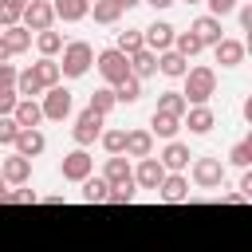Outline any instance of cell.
Returning a JSON list of instances; mask_svg holds the SVG:
<instances>
[{
	"label": "cell",
	"instance_id": "cell-11",
	"mask_svg": "<svg viewBox=\"0 0 252 252\" xmlns=\"http://www.w3.org/2000/svg\"><path fill=\"white\" fill-rule=\"evenodd\" d=\"M189 158H193V154H189V146H185V142H177V138H173V142H165V150L158 154V161L165 165V173H185V169H189Z\"/></svg>",
	"mask_w": 252,
	"mask_h": 252
},
{
	"label": "cell",
	"instance_id": "cell-2",
	"mask_svg": "<svg viewBox=\"0 0 252 252\" xmlns=\"http://www.w3.org/2000/svg\"><path fill=\"white\" fill-rule=\"evenodd\" d=\"M59 55H63V59H59V75H63V79H83V75L94 67V47H91L87 39H67Z\"/></svg>",
	"mask_w": 252,
	"mask_h": 252
},
{
	"label": "cell",
	"instance_id": "cell-17",
	"mask_svg": "<svg viewBox=\"0 0 252 252\" xmlns=\"http://www.w3.org/2000/svg\"><path fill=\"white\" fill-rule=\"evenodd\" d=\"M102 181L110 185V189H118V185H134V169H130V161L118 154V158H106V165H102Z\"/></svg>",
	"mask_w": 252,
	"mask_h": 252
},
{
	"label": "cell",
	"instance_id": "cell-51",
	"mask_svg": "<svg viewBox=\"0 0 252 252\" xmlns=\"http://www.w3.org/2000/svg\"><path fill=\"white\" fill-rule=\"evenodd\" d=\"M181 4H201V0H181Z\"/></svg>",
	"mask_w": 252,
	"mask_h": 252
},
{
	"label": "cell",
	"instance_id": "cell-1",
	"mask_svg": "<svg viewBox=\"0 0 252 252\" xmlns=\"http://www.w3.org/2000/svg\"><path fill=\"white\" fill-rule=\"evenodd\" d=\"M213 94H217V71H213L209 63L189 67V71H185V91H181L185 106H209Z\"/></svg>",
	"mask_w": 252,
	"mask_h": 252
},
{
	"label": "cell",
	"instance_id": "cell-25",
	"mask_svg": "<svg viewBox=\"0 0 252 252\" xmlns=\"http://www.w3.org/2000/svg\"><path fill=\"white\" fill-rule=\"evenodd\" d=\"M130 75H134V79H150V75H158V55L146 51V47L134 51V55H130Z\"/></svg>",
	"mask_w": 252,
	"mask_h": 252
},
{
	"label": "cell",
	"instance_id": "cell-13",
	"mask_svg": "<svg viewBox=\"0 0 252 252\" xmlns=\"http://www.w3.org/2000/svg\"><path fill=\"white\" fill-rule=\"evenodd\" d=\"M0 177H4V185H28L32 181V161L20 158V154H12V158L0 161Z\"/></svg>",
	"mask_w": 252,
	"mask_h": 252
},
{
	"label": "cell",
	"instance_id": "cell-42",
	"mask_svg": "<svg viewBox=\"0 0 252 252\" xmlns=\"http://www.w3.org/2000/svg\"><path fill=\"white\" fill-rule=\"evenodd\" d=\"M16 134H20V126L12 122V114H4V118H0V146H12Z\"/></svg>",
	"mask_w": 252,
	"mask_h": 252
},
{
	"label": "cell",
	"instance_id": "cell-4",
	"mask_svg": "<svg viewBox=\"0 0 252 252\" xmlns=\"http://www.w3.org/2000/svg\"><path fill=\"white\" fill-rule=\"evenodd\" d=\"M94 67H98V75H102L106 87H118V83L130 75V59H126L122 51H114V47L98 51V55H94Z\"/></svg>",
	"mask_w": 252,
	"mask_h": 252
},
{
	"label": "cell",
	"instance_id": "cell-26",
	"mask_svg": "<svg viewBox=\"0 0 252 252\" xmlns=\"http://www.w3.org/2000/svg\"><path fill=\"white\" fill-rule=\"evenodd\" d=\"M32 75L39 79V87H43V91L59 87V79H63V75H59V63H55V59H39V63H32Z\"/></svg>",
	"mask_w": 252,
	"mask_h": 252
},
{
	"label": "cell",
	"instance_id": "cell-14",
	"mask_svg": "<svg viewBox=\"0 0 252 252\" xmlns=\"http://www.w3.org/2000/svg\"><path fill=\"white\" fill-rule=\"evenodd\" d=\"M158 197H161L165 205L189 201V177H185V173H165V181L158 185Z\"/></svg>",
	"mask_w": 252,
	"mask_h": 252
},
{
	"label": "cell",
	"instance_id": "cell-29",
	"mask_svg": "<svg viewBox=\"0 0 252 252\" xmlns=\"http://www.w3.org/2000/svg\"><path fill=\"white\" fill-rule=\"evenodd\" d=\"M154 110H161V114H173V118H185V98H181V91H161L158 94V106Z\"/></svg>",
	"mask_w": 252,
	"mask_h": 252
},
{
	"label": "cell",
	"instance_id": "cell-48",
	"mask_svg": "<svg viewBox=\"0 0 252 252\" xmlns=\"http://www.w3.org/2000/svg\"><path fill=\"white\" fill-rule=\"evenodd\" d=\"M138 4H142V0H118V8H122V12H126V8H138Z\"/></svg>",
	"mask_w": 252,
	"mask_h": 252
},
{
	"label": "cell",
	"instance_id": "cell-37",
	"mask_svg": "<svg viewBox=\"0 0 252 252\" xmlns=\"http://www.w3.org/2000/svg\"><path fill=\"white\" fill-rule=\"evenodd\" d=\"M98 146H102L110 158H118L122 146H126V130H102V134H98Z\"/></svg>",
	"mask_w": 252,
	"mask_h": 252
},
{
	"label": "cell",
	"instance_id": "cell-18",
	"mask_svg": "<svg viewBox=\"0 0 252 252\" xmlns=\"http://www.w3.org/2000/svg\"><path fill=\"white\" fill-rule=\"evenodd\" d=\"M12 122H16L20 130H39V122H43L39 102H35V98H20V102H16V110H12Z\"/></svg>",
	"mask_w": 252,
	"mask_h": 252
},
{
	"label": "cell",
	"instance_id": "cell-35",
	"mask_svg": "<svg viewBox=\"0 0 252 252\" xmlns=\"http://www.w3.org/2000/svg\"><path fill=\"white\" fill-rule=\"evenodd\" d=\"M114 106H118V102H114V87H98V91L91 94V110H94V114H102V118H106Z\"/></svg>",
	"mask_w": 252,
	"mask_h": 252
},
{
	"label": "cell",
	"instance_id": "cell-36",
	"mask_svg": "<svg viewBox=\"0 0 252 252\" xmlns=\"http://www.w3.org/2000/svg\"><path fill=\"white\" fill-rule=\"evenodd\" d=\"M228 165H236V169H248V165H252V138H240V142L228 150Z\"/></svg>",
	"mask_w": 252,
	"mask_h": 252
},
{
	"label": "cell",
	"instance_id": "cell-52",
	"mask_svg": "<svg viewBox=\"0 0 252 252\" xmlns=\"http://www.w3.org/2000/svg\"><path fill=\"white\" fill-rule=\"evenodd\" d=\"M16 4H28V0H16Z\"/></svg>",
	"mask_w": 252,
	"mask_h": 252
},
{
	"label": "cell",
	"instance_id": "cell-28",
	"mask_svg": "<svg viewBox=\"0 0 252 252\" xmlns=\"http://www.w3.org/2000/svg\"><path fill=\"white\" fill-rule=\"evenodd\" d=\"M39 94H43V87H39V79L32 75V67L16 71V98H39Z\"/></svg>",
	"mask_w": 252,
	"mask_h": 252
},
{
	"label": "cell",
	"instance_id": "cell-39",
	"mask_svg": "<svg viewBox=\"0 0 252 252\" xmlns=\"http://www.w3.org/2000/svg\"><path fill=\"white\" fill-rule=\"evenodd\" d=\"M20 16H24V4H16V0H0V28L20 24Z\"/></svg>",
	"mask_w": 252,
	"mask_h": 252
},
{
	"label": "cell",
	"instance_id": "cell-12",
	"mask_svg": "<svg viewBox=\"0 0 252 252\" xmlns=\"http://www.w3.org/2000/svg\"><path fill=\"white\" fill-rule=\"evenodd\" d=\"M165 181V165L158 161V158H142L138 161V169H134V185L138 189H154L158 193V185Z\"/></svg>",
	"mask_w": 252,
	"mask_h": 252
},
{
	"label": "cell",
	"instance_id": "cell-47",
	"mask_svg": "<svg viewBox=\"0 0 252 252\" xmlns=\"http://www.w3.org/2000/svg\"><path fill=\"white\" fill-rule=\"evenodd\" d=\"M142 4H150L154 12H161V8H169V4H177V0H142Z\"/></svg>",
	"mask_w": 252,
	"mask_h": 252
},
{
	"label": "cell",
	"instance_id": "cell-33",
	"mask_svg": "<svg viewBox=\"0 0 252 252\" xmlns=\"http://www.w3.org/2000/svg\"><path fill=\"white\" fill-rule=\"evenodd\" d=\"M79 185H83V201H91V205H102L106 193H110V185H106L102 177H94V173H91L87 181H79Z\"/></svg>",
	"mask_w": 252,
	"mask_h": 252
},
{
	"label": "cell",
	"instance_id": "cell-22",
	"mask_svg": "<svg viewBox=\"0 0 252 252\" xmlns=\"http://www.w3.org/2000/svg\"><path fill=\"white\" fill-rule=\"evenodd\" d=\"M213 55H217L220 67H240V63H244V43L232 39V35H224V39L213 47Z\"/></svg>",
	"mask_w": 252,
	"mask_h": 252
},
{
	"label": "cell",
	"instance_id": "cell-5",
	"mask_svg": "<svg viewBox=\"0 0 252 252\" xmlns=\"http://www.w3.org/2000/svg\"><path fill=\"white\" fill-rule=\"evenodd\" d=\"M71 91L67 87H51V91H43L39 94V110H43V118L47 122H63L67 114H71Z\"/></svg>",
	"mask_w": 252,
	"mask_h": 252
},
{
	"label": "cell",
	"instance_id": "cell-30",
	"mask_svg": "<svg viewBox=\"0 0 252 252\" xmlns=\"http://www.w3.org/2000/svg\"><path fill=\"white\" fill-rule=\"evenodd\" d=\"M91 16H94V24H118L122 8H118V0H91Z\"/></svg>",
	"mask_w": 252,
	"mask_h": 252
},
{
	"label": "cell",
	"instance_id": "cell-45",
	"mask_svg": "<svg viewBox=\"0 0 252 252\" xmlns=\"http://www.w3.org/2000/svg\"><path fill=\"white\" fill-rule=\"evenodd\" d=\"M236 20H240V28L248 32V28H252V8H248V4H236Z\"/></svg>",
	"mask_w": 252,
	"mask_h": 252
},
{
	"label": "cell",
	"instance_id": "cell-34",
	"mask_svg": "<svg viewBox=\"0 0 252 252\" xmlns=\"http://www.w3.org/2000/svg\"><path fill=\"white\" fill-rule=\"evenodd\" d=\"M173 51L185 55V59H193V55H201L205 47H201V39H197L193 32H177V35H173Z\"/></svg>",
	"mask_w": 252,
	"mask_h": 252
},
{
	"label": "cell",
	"instance_id": "cell-49",
	"mask_svg": "<svg viewBox=\"0 0 252 252\" xmlns=\"http://www.w3.org/2000/svg\"><path fill=\"white\" fill-rule=\"evenodd\" d=\"M8 59H12V55H8V47L0 43V63H8Z\"/></svg>",
	"mask_w": 252,
	"mask_h": 252
},
{
	"label": "cell",
	"instance_id": "cell-24",
	"mask_svg": "<svg viewBox=\"0 0 252 252\" xmlns=\"http://www.w3.org/2000/svg\"><path fill=\"white\" fill-rule=\"evenodd\" d=\"M158 71H161L165 79H185L189 59H185V55H177V51L169 47V51H161V55H158Z\"/></svg>",
	"mask_w": 252,
	"mask_h": 252
},
{
	"label": "cell",
	"instance_id": "cell-41",
	"mask_svg": "<svg viewBox=\"0 0 252 252\" xmlns=\"http://www.w3.org/2000/svg\"><path fill=\"white\" fill-rule=\"evenodd\" d=\"M201 4H209V16L224 20L228 12H236V4H240V0H201Z\"/></svg>",
	"mask_w": 252,
	"mask_h": 252
},
{
	"label": "cell",
	"instance_id": "cell-7",
	"mask_svg": "<svg viewBox=\"0 0 252 252\" xmlns=\"http://www.w3.org/2000/svg\"><path fill=\"white\" fill-rule=\"evenodd\" d=\"M98 134H102V114H94L91 106L75 118V126H71V138H75V146L79 150H87V146H94L98 142Z\"/></svg>",
	"mask_w": 252,
	"mask_h": 252
},
{
	"label": "cell",
	"instance_id": "cell-20",
	"mask_svg": "<svg viewBox=\"0 0 252 252\" xmlns=\"http://www.w3.org/2000/svg\"><path fill=\"white\" fill-rule=\"evenodd\" d=\"M0 43L8 47V55H24L32 47V32L24 24H12V28H0Z\"/></svg>",
	"mask_w": 252,
	"mask_h": 252
},
{
	"label": "cell",
	"instance_id": "cell-19",
	"mask_svg": "<svg viewBox=\"0 0 252 252\" xmlns=\"http://www.w3.org/2000/svg\"><path fill=\"white\" fill-rule=\"evenodd\" d=\"M51 12L63 24H79V20L91 16V0H51Z\"/></svg>",
	"mask_w": 252,
	"mask_h": 252
},
{
	"label": "cell",
	"instance_id": "cell-44",
	"mask_svg": "<svg viewBox=\"0 0 252 252\" xmlns=\"http://www.w3.org/2000/svg\"><path fill=\"white\" fill-rule=\"evenodd\" d=\"M0 87H16V67L12 63H0Z\"/></svg>",
	"mask_w": 252,
	"mask_h": 252
},
{
	"label": "cell",
	"instance_id": "cell-38",
	"mask_svg": "<svg viewBox=\"0 0 252 252\" xmlns=\"http://www.w3.org/2000/svg\"><path fill=\"white\" fill-rule=\"evenodd\" d=\"M39 197H35V189H28V185H16V189H4V197H0V205H35Z\"/></svg>",
	"mask_w": 252,
	"mask_h": 252
},
{
	"label": "cell",
	"instance_id": "cell-27",
	"mask_svg": "<svg viewBox=\"0 0 252 252\" xmlns=\"http://www.w3.org/2000/svg\"><path fill=\"white\" fill-rule=\"evenodd\" d=\"M146 43H142V28H126V32H118L114 35V51H122L126 59L134 55V51H142Z\"/></svg>",
	"mask_w": 252,
	"mask_h": 252
},
{
	"label": "cell",
	"instance_id": "cell-31",
	"mask_svg": "<svg viewBox=\"0 0 252 252\" xmlns=\"http://www.w3.org/2000/svg\"><path fill=\"white\" fill-rule=\"evenodd\" d=\"M63 43H67V39H63L59 32H39V35H35V47H39V59H55V55L63 51Z\"/></svg>",
	"mask_w": 252,
	"mask_h": 252
},
{
	"label": "cell",
	"instance_id": "cell-32",
	"mask_svg": "<svg viewBox=\"0 0 252 252\" xmlns=\"http://www.w3.org/2000/svg\"><path fill=\"white\" fill-rule=\"evenodd\" d=\"M142 98V79H134V75H126L118 87H114V102H126V106H134Z\"/></svg>",
	"mask_w": 252,
	"mask_h": 252
},
{
	"label": "cell",
	"instance_id": "cell-40",
	"mask_svg": "<svg viewBox=\"0 0 252 252\" xmlns=\"http://www.w3.org/2000/svg\"><path fill=\"white\" fill-rule=\"evenodd\" d=\"M134 193H138V185H118V189H110V193H106V205H130V201H134Z\"/></svg>",
	"mask_w": 252,
	"mask_h": 252
},
{
	"label": "cell",
	"instance_id": "cell-16",
	"mask_svg": "<svg viewBox=\"0 0 252 252\" xmlns=\"http://www.w3.org/2000/svg\"><path fill=\"white\" fill-rule=\"evenodd\" d=\"M122 158H154V134L150 130H126V146H122Z\"/></svg>",
	"mask_w": 252,
	"mask_h": 252
},
{
	"label": "cell",
	"instance_id": "cell-9",
	"mask_svg": "<svg viewBox=\"0 0 252 252\" xmlns=\"http://www.w3.org/2000/svg\"><path fill=\"white\" fill-rule=\"evenodd\" d=\"M173 35H177V28L165 24V20H154L150 28H142V43H146V51H154V55L169 51V47H173Z\"/></svg>",
	"mask_w": 252,
	"mask_h": 252
},
{
	"label": "cell",
	"instance_id": "cell-8",
	"mask_svg": "<svg viewBox=\"0 0 252 252\" xmlns=\"http://www.w3.org/2000/svg\"><path fill=\"white\" fill-rule=\"evenodd\" d=\"M59 173H63V181H87L91 173H94V158L87 154V150H71V154H63V161H59Z\"/></svg>",
	"mask_w": 252,
	"mask_h": 252
},
{
	"label": "cell",
	"instance_id": "cell-43",
	"mask_svg": "<svg viewBox=\"0 0 252 252\" xmlns=\"http://www.w3.org/2000/svg\"><path fill=\"white\" fill-rule=\"evenodd\" d=\"M16 102H20V98H16V87H0V118H4V114H12V110H16Z\"/></svg>",
	"mask_w": 252,
	"mask_h": 252
},
{
	"label": "cell",
	"instance_id": "cell-23",
	"mask_svg": "<svg viewBox=\"0 0 252 252\" xmlns=\"http://www.w3.org/2000/svg\"><path fill=\"white\" fill-rule=\"evenodd\" d=\"M181 130H185V126H181V118H173V114H161V110H154V114H150V134H154V138H165V142H173Z\"/></svg>",
	"mask_w": 252,
	"mask_h": 252
},
{
	"label": "cell",
	"instance_id": "cell-15",
	"mask_svg": "<svg viewBox=\"0 0 252 252\" xmlns=\"http://www.w3.org/2000/svg\"><path fill=\"white\" fill-rule=\"evenodd\" d=\"M43 150H47V138H43L39 130H20L16 142H12V154H20V158H28V161L39 158Z\"/></svg>",
	"mask_w": 252,
	"mask_h": 252
},
{
	"label": "cell",
	"instance_id": "cell-3",
	"mask_svg": "<svg viewBox=\"0 0 252 252\" xmlns=\"http://www.w3.org/2000/svg\"><path fill=\"white\" fill-rule=\"evenodd\" d=\"M189 181L197 189H220L224 185V161L220 158H193L189 161Z\"/></svg>",
	"mask_w": 252,
	"mask_h": 252
},
{
	"label": "cell",
	"instance_id": "cell-21",
	"mask_svg": "<svg viewBox=\"0 0 252 252\" xmlns=\"http://www.w3.org/2000/svg\"><path fill=\"white\" fill-rule=\"evenodd\" d=\"M181 126H189V134H209L217 126V114H213V106H189Z\"/></svg>",
	"mask_w": 252,
	"mask_h": 252
},
{
	"label": "cell",
	"instance_id": "cell-6",
	"mask_svg": "<svg viewBox=\"0 0 252 252\" xmlns=\"http://www.w3.org/2000/svg\"><path fill=\"white\" fill-rule=\"evenodd\" d=\"M20 24H24L32 35H39V32H51V24H55L51 0H28V4H24V16H20Z\"/></svg>",
	"mask_w": 252,
	"mask_h": 252
},
{
	"label": "cell",
	"instance_id": "cell-50",
	"mask_svg": "<svg viewBox=\"0 0 252 252\" xmlns=\"http://www.w3.org/2000/svg\"><path fill=\"white\" fill-rule=\"evenodd\" d=\"M4 189H8V185H4V177H0V197H4Z\"/></svg>",
	"mask_w": 252,
	"mask_h": 252
},
{
	"label": "cell",
	"instance_id": "cell-10",
	"mask_svg": "<svg viewBox=\"0 0 252 252\" xmlns=\"http://www.w3.org/2000/svg\"><path fill=\"white\" fill-rule=\"evenodd\" d=\"M189 32L201 39V47H217V43L224 39V28H220V20H217V16H209V12H205V16H197V20L189 24Z\"/></svg>",
	"mask_w": 252,
	"mask_h": 252
},
{
	"label": "cell",
	"instance_id": "cell-46",
	"mask_svg": "<svg viewBox=\"0 0 252 252\" xmlns=\"http://www.w3.org/2000/svg\"><path fill=\"white\" fill-rule=\"evenodd\" d=\"M220 201H224V205H244V197H240V193H220Z\"/></svg>",
	"mask_w": 252,
	"mask_h": 252
}]
</instances>
